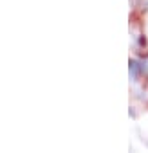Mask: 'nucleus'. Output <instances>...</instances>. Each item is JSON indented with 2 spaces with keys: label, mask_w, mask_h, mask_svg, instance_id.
Masks as SVG:
<instances>
[]
</instances>
